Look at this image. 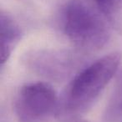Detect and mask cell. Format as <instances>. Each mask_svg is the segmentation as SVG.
Masks as SVG:
<instances>
[{"instance_id": "obj_1", "label": "cell", "mask_w": 122, "mask_h": 122, "mask_svg": "<svg viewBox=\"0 0 122 122\" xmlns=\"http://www.w3.org/2000/svg\"><path fill=\"white\" fill-rule=\"evenodd\" d=\"M120 61L121 54L113 52L80 70L59 96L54 114L56 119L74 122L85 115L115 75Z\"/></svg>"}, {"instance_id": "obj_2", "label": "cell", "mask_w": 122, "mask_h": 122, "mask_svg": "<svg viewBox=\"0 0 122 122\" xmlns=\"http://www.w3.org/2000/svg\"><path fill=\"white\" fill-rule=\"evenodd\" d=\"M60 29L67 39L82 51H95L110 39L107 21L90 3L69 0L62 7Z\"/></svg>"}, {"instance_id": "obj_3", "label": "cell", "mask_w": 122, "mask_h": 122, "mask_svg": "<svg viewBox=\"0 0 122 122\" xmlns=\"http://www.w3.org/2000/svg\"><path fill=\"white\" fill-rule=\"evenodd\" d=\"M78 51L65 49H32L23 55L22 63L29 71L53 81H64L74 77L85 63Z\"/></svg>"}, {"instance_id": "obj_4", "label": "cell", "mask_w": 122, "mask_h": 122, "mask_svg": "<svg viewBox=\"0 0 122 122\" xmlns=\"http://www.w3.org/2000/svg\"><path fill=\"white\" fill-rule=\"evenodd\" d=\"M58 100L49 84H28L19 91L14 102V111L19 122H44L55 114Z\"/></svg>"}, {"instance_id": "obj_5", "label": "cell", "mask_w": 122, "mask_h": 122, "mask_svg": "<svg viewBox=\"0 0 122 122\" xmlns=\"http://www.w3.org/2000/svg\"><path fill=\"white\" fill-rule=\"evenodd\" d=\"M0 35H1V66L9 60L22 38V29L11 14L1 11L0 14Z\"/></svg>"}, {"instance_id": "obj_6", "label": "cell", "mask_w": 122, "mask_h": 122, "mask_svg": "<svg viewBox=\"0 0 122 122\" xmlns=\"http://www.w3.org/2000/svg\"><path fill=\"white\" fill-rule=\"evenodd\" d=\"M107 21L108 24L122 35V0H88Z\"/></svg>"}, {"instance_id": "obj_7", "label": "cell", "mask_w": 122, "mask_h": 122, "mask_svg": "<svg viewBox=\"0 0 122 122\" xmlns=\"http://www.w3.org/2000/svg\"><path fill=\"white\" fill-rule=\"evenodd\" d=\"M103 117L105 122L122 121V70L116 77L115 86L105 106Z\"/></svg>"}]
</instances>
